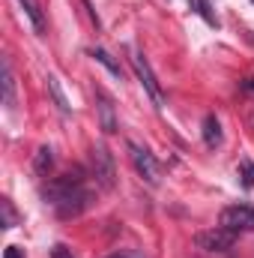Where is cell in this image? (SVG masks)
<instances>
[{
	"label": "cell",
	"instance_id": "1",
	"mask_svg": "<svg viewBox=\"0 0 254 258\" xmlns=\"http://www.w3.org/2000/svg\"><path fill=\"white\" fill-rule=\"evenodd\" d=\"M42 198L54 207V213L60 219H72V216H81L93 204V189L87 186L84 171L75 168V171H66L60 177H51L42 186Z\"/></svg>",
	"mask_w": 254,
	"mask_h": 258
},
{
	"label": "cell",
	"instance_id": "2",
	"mask_svg": "<svg viewBox=\"0 0 254 258\" xmlns=\"http://www.w3.org/2000/svg\"><path fill=\"white\" fill-rule=\"evenodd\" d=\"M90 168H93V177L102 189H114L117 183V165H114V156L105 144H93L90 150Z\"/></svg>",
	"mask_w": 254,
	"mask_h": 258
},
{
	"label": "cell",
	"instance_id": "3",
	"mask_svg": "<svg viewBox=\"0 0 254 258\" xmlns=\"http://www.w3.org/2000/svg\"><path fill=\"white\" fill-rule=\"evenodd\" d=\"M129 156H132V165H135V171L147 180V183H159L162 180V165H159V159L144 147V144H138V141H129Z\"/></svg>",
	"mask_w": 254,
	"mask_h": 258
},
{
	"label": "cell",
	"instance_id": "4",
	"mask_svg": "<svg viewBox=\"0 0 254 258\" xmlns=\"http://www.w3.org/2000/svg\"><path fill=\"white\" fill-rule=\"evenodd\" d=\"M236 234L239 231H230V228L218 225V228H209V231H197L194 234V246L203 249V252H227V249H233Z\"/></svg>",
	"mask_w": 254,
	"mask_h": 258
},
{
	"label": "cell",
	"instance_id": "5",
	"mask_svg": "<svg viewBox=\"0 0 254 258\" xmlns=\"http://www.w3.org/2000/svg\"><path fill=\"white\" fill-rule=\"evenodd\" d=\"M132 66H135V72H138V78H141V84H144V90L150 93V99L162 108V102H165V96H162V87H159V81H156V72H153V66L150 60L144 57V51H135L132 54Z\"/></svg>",
	"mask_w": 254,
	"mask_h": 258
},
{
	"label": "cell",
	"instance_id": "6",
	"mask_svg": "<svg viewBox=\"0 0 254 258\" xmlns=\"http://www.w3.org/2000/svg\"><path fill=\"white\" fill-rule=\"evenodd\" d=\"M218 225H224L230 231H254V207H248V204L224 207L218 216Z\"/></svg>",
	"mask_w": 254,
	"mask_h": 258
},
{
	"label": "cell",
	"instance_id": "7",
	"mask_svg": "<svg viewBox=\"0 0 254 258\" xmlns=\"http://www.w3.org/2000/svg\"><path fill=\"white\" fill-rule=\"evenodd\" d=\"M96 108H99V126H102V132L105 135H114L117 132V111H114L111 96L102 87H96Z\"/></svg>",
	"mask_w": 254,
	"mask_h": 258
},
{
	"label": "cell",
	"instance_id": "8",
	"mask_svg": "<svg viewBox=\"0 0 254 258\" xmlns=\"http://www.w3.org/2000/svg\"><path fill=\"white\" fill-rule=\"evenodd\" d=\"M203 144H206L209 150L221 147V120H218L215 114H206V117H203Z\"/></svg>",
	"mask_w": 254,
	"mask_h": 258
},
{
	"label": "cell",
	"instance_id": "9",
	"mask_svg": "<svg viewBox=\"0 0 254 258\" xmlns=\"http://www.w3.org/2000/svg\"><path fill=\"white\" fill-rule=\"evenodd\" d=\"M3 105L15 108V75H12L9 60H3Z\"/></svg>",
	"mask_w": 254,
	"mask_h": 258
},
{
	"label": "cell",
	"instance_id": "10",
	"mask_svg": "<svg viewBox=\"0 0 254 258\" xmlns=\"http://www.w3.org/2000/svg\"><path fill=\"white\" fill-rule=\"evenodd\" d=\"M18 3L24 6V12H27V18H30L33 30H36V33H42V30H45V15H42L39 3H36V0H18Z\"/></svg>",
	"mask_w": 254,
	"mask_h": 258
},
{
	"label": "cell",
	"instance_id": "11",
	"mask_svg": "<svg viewBox=\"0 0 254 258\" xmlns=\"http://www.w3.org/2000/svg\"><path fill=\"white\" fill-rule=\"evenodd\" d=\"M90 57H93L96 63H102L105 69H108V72H111V75L123 78V69H120V63H117V60H114V57H111V54H108L105 48H90Z\"/></svg>",
	"mask_w": 254,
	"mask_h": 258
},
{
	"label": "cell",
	"instance_id": "12",
	"mask_svg": "<svg viewBox=\"0 0 254 258\" xmlns=\"http://www.w3.org/2000/svg\"><path fill=\"white\" fill-rule=\"evenodd\" d=\"M51 165H54V156H51V147H39V150H36V156H33V171L45 177V174L51 171Z\"/></svg>",
	"mask_w": 254,
	"mask_h": 258
},
{
	"label": "cell",
	"instance_id": "13",
	"mask_svg": "<svg viewBox=\"0 0 254 258\" xmlns=\"http://www.w3.org/2000/svg\"><path fill=\"white\" fill-rule=\"evenodd\" d=\"M48 90H51V96H54V102L60 105V111H72V105H69V99H66V93L60 90V81H57L54 75H48Z\"/></svg>",
	"mask_w": 254,
	"mask_h": 258
},
{
	"label": "cell",
	"instance_id": "14",
	"mask_svg": "<svg viewBox=\"0 0 254 258\" xmlns=\"http://www.w3.org/2000/svg\"><path fill=\"white\" fill-rule=\"evenodd\" d=\"M236 174H239V183H242L245 189H254V162L251 159H242L239 168H236Z\"/></svg>",
	"mask_w": 254,
	"mask_h": 258
},
{
	"label": "cell",
	"instance_id": "15",
	"mask_svg": "<svg viewBox=\"0 0 254 258\" xmlns=\"http://www.w3.org/2000/svg\"><path fill=\"white\" fill-rule=\"evenodd\" d=\"M189 6H191V12H197L206 24H212V27L218 24V21H215V15L209 12V3H206V0H189Z\"/></svg>",
	"mask_w": 254,
	"mask_h": 258
},
{
	"label": "cell",
	"instance_id": "16",
	"mask_svg": "<svg viewBox=\"0 0 254 258\" xmlns=\"http://www.w3.org/2000/svg\"><path fill=\"white\" fill-rule=\"evenodd\" d=\"M0 210H3V228H15V225H18V213L12 210V204H9L6 198L0 201Z\"/></svg>",
	"mask_w": 254,
	"mask_h": 258
},
{
	"label": "cell",
	"instance_id": "17",
	"mask_svg": "<svg viewBox=\"0 0 254 258\" xmlns=\"http://www.w3.org/2000/svg\"><path fill=\"white\" fill-rule=\"evenodd\" d=\"M105 258H147L144 252H138V249H117V252H111V255Z\"/></svg>",
	"mask_w": 254,
	"mask_h": 258
},
{
	"label": "cell",
	"instance_id": "18",
	"mask_svg": "<svg viewBox=\"0 0 254 258\" xmlns=\"http://www.w3.org/2000/svg\"><path fill=\"white\" fill-rule=\"evenodd\" d=\"M51 258H75V255H72V249H66L63 243H57V246L51 249Z\"/></svg>",
	"mask_w": 254,
	"mask_h": 258
},
{
	"label": "cell",
	"instance_id": "19",
	"mask_svg": "<svg viewBox=\"0 0 254 258\" xmlns=\"http://www.w3.org/2000/svg\"><path fill=\"white\" fill-rule=\"evenodd\" d=\"M6 258H24V252L18 246H6Z\"/></svg>",
	"mask_w": 254,
	"mask_h": 258
},
{
	"label": "cell",
	"instance_id": "20",
	"mask_svg": "<svg viewBox=\"0 0 254 258\" xmlns=\"http://www.w3.org/2000/svg\"><path fill=\"white\" fill-rule=\"evenodd\" d=\"M242 90H245V93H254V78H245V81H242Z\"/></svg>",
	"mask_w": 254,
	"mask_h": 258
},
{
	"label": "cell",
	"instance_id": "21",
	"mask_svg": "<svg viewBox=\"0 0 254 258\" xmlns=\"http://www.w3.org/2000/svg\"><path fill=\"white\" fill-rule=\"evenodd\" d=\"M251 3H254V0H251Z\"/></svg>",
	"mask_w": 254,
	"mask_h": 258
}]
</instances>
